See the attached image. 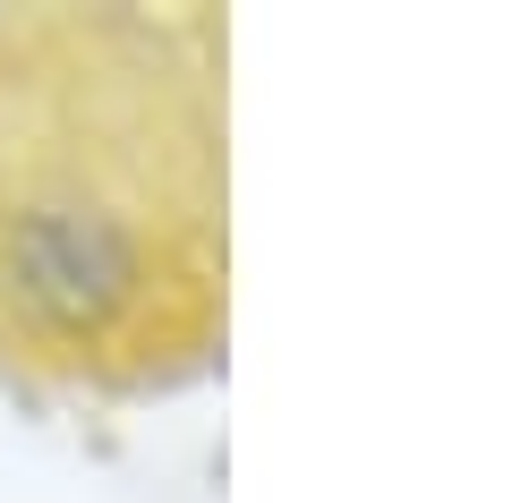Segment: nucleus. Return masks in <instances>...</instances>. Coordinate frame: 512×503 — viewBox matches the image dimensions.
Returning <instances> with one entry per match:
<instances>
[{"label": "nucleus", "instance_id": "f257e3e1", "mask_svg": "<svg viewBox=\"0 0 512 503\" xmlns=\"http://www.w3.org/2000/svg\"><path fill=\"white\" fill-rule=\"evenodd\" d=\"M231 333V43L188 9L0 18V359L163 393Z\"/></svg>", "mask_w": 512, "mask_h": 503}]
</instances>
